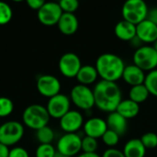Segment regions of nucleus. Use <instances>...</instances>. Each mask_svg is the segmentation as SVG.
<instances>
[{
    "mask_svg": "<svg viewBox=\"0 0 157 157\" xmlns=\"http://www.w3.org/2000/svg\"><path fill=\"white\" fill-rule=\"evenodd\" d=\"M50 119L51 117L47 111L46 107L39 104L29 105L24 109L22 114L23 124L35 131L48 126Z\"/></svg>",
    "mask_w": 157,
    "mask_h": 157,
    "instance_id": "7ed1b4c3",
    "label": "nucleus"
},
{
    "mask_svg": "<svg viewBox=\"0 0 157 157\" xmlns=\"http://www.w3.org/2000/svg\"><path fill=\"white\" fill-rule=\"evenodd\" d=\"M83 127L86 136H89L97 140L101 138L108 130L106 121L101 118H90L84 123Z\"/></svg>",
    "mask_w": 157,
    "mask_h": 157,
    "instance_id": "2eb2a0df",
    "label": "nucleus"
},
{
    "mask_svg": "<svg viewBox=\"0 0 157 157\" xmlns=\"http://www.w3.org/2000/svg\"><path fill=\"white\" fill-rule=\"evenodd\" d=\"M148 10L149 8L144 1L128 0L121 8V14L124 20L136 26L146 19Z\"/></svg>",
    "mask_w": 157,
    "mask_h": 157,
    "instance_id": "20e7f679",
    "label": "nucleus"
},
{
    "mask_svg": "<svg viewBox=\"0 0 157 157\" xmlns=\"http://www.w3.org/2000/svg\"><path fill=\"white\" fill-rule=\"evenodd\" d=\"M54 157H71V156H66V155H60L58 152L56 153V155H55V156Z\"/></svg>",
    "mask_w": 157,
    "mask_h": 157,
    "instance_id": "58836bf2",
    "label": "nucleus"
},
{
    "mask_svg": "<svg viewBox=\"0 0 157 157\" xmlns=\"http://www.w3.org/2000/svg\"><path fill=\"white\" fill-rule=\"evenodd\" d=\"M70 100L78 109L89 110L95 106L93 89L89 88L87 86L78 84L72 88L70 93Z\"/></svg>",
    "mask_w": 157,
    "mask_h": 157,
    "instance_id": "0eeeda50",
    "label": "nucleus"
},
{
    "mask_svg": "<svg viewBox=\"0 0 157 157\" xmlns=\"http://www.w3.org/2000/svg\"><path fill=\"white\" fill-rule=\"evenodd\" d=\"M37 14L39 21L42 25L50 27L58 24L63 15V11L59 6V3L45 2L40 9L37 11Z\"/></svg>",
    "mask_w": 157,
    "mask_h": 157,
    "instance_id": "1a4fd4ad",
    "label": "nucleus"
},
{
    "mask_svg": "<svg viewBox=\"0 0 157 157\" xmlns=\"http://www.w3.org/2000/svg\"><path fill=\"white\" fill-rule=\"evenodd\" d=\"M8 157H29V155L23 147H14L10 149Z\"/></svg>",
    "mask_w": 157,
    "mask_h": 157,
    "instance_id": "473e14b6",
    "label": "nucleus"
},
{
    "mask_svg": "<svg viewBox=\"0 0 157 157\" xmlns=\"http://www.w3.org/2000/svg\"><path fill=\"white\" fill-rule=\"evenodd\" d=\"M24 135V126L17 121H9L0 125V144L6 146L17 144Z\"/></svg>",
    "mask_w": 157,
    "mask_h": 157,
    "instance_id": "423d86ee",
    "label": "nucleus"
},
{
    "mask_svg": "<svg viewBox=\"0 0 157 157\" xmlns=\"http://www.w3.org/2000/svg\"><path fill=\"white\" fill-rule=\"evenodd\" d=\"M106 122L108 125V129L115 132L120 136L123 135L128 129V120L123 118L117 111L109 113Z\"/></svg>",
    "mask_w": 157,
    "mask_h": 157,
    "instance_id": "a211bd4d",
    "label": "nucleus"
},
{
    "mask_svg": "<svg viewBox=\"0 0 157 157\" xmlns=\"http://www.w3.org/2000/svg\"><path fill=\"white\" fill-rule=\"evenodd\" d=\"M71 106L70 98L64 94H58L49 98L46 109L51 118L60 120L69 110Z\"/></svg>",
    "mask_w": 157,
    "mask_h": 157,
    "instance_id": "9b49d317",
    "label": "nucleus"
},
{
    "mask_svg": "<svg viewBox=\"0 0 157 157\" xmlns=\"http://www.w3.org/2000/svg\"><path fill=\"white\" fill-rule=\"evenodd\" d=\"M136 37L143 43H154L157 40V26L144 19L136 25Z\"/></svg>",
    "mask_w": 157,
    "mask_h": 157,
    "instance_id": "4468645a",
    "label": "nucleus"
},
{
    "mask_svg": "<svg viewBox=\"0 0 157 157\" xmlns=\"http://www.w3.org/2000/svg\"><path fill=\"white\" fill-rule=\"evenodd\" d=\"M36 137L40 144H52L54 140V132L51 127L45 126L36 131Z\"/></svg>",
    "mask_w": 157,
    "mask_h": 157,
    "instance_id": "b1692460",
    "label": "nucleus"
},
{
    "mask_svg": "<svg viewBox=\"0 0 157 157\" xmlns=\"http://www.w3.org/2000/svg\"><path fill=\"white\" fill-rule=\"evenodd\" d=\"M144 85L150 95L157 98V69L149 72V74L146 75Z\"/></svg>",
    "mask_w": 157,
    "mask_h": 157,
    "instance_id": "393cba45",
    "label": "nucleus"
},
{
    "mask_svg": "<svg viewBox=\"0 0 157 157\" xmlns=\"http://www.w3.org/2000/svg\"><path fill=\"white\" fill-rule=\"evenodd\" d=\"M84 126L83 115L77 110H69L60 119V127L66 133H75Z\"/></svg>",
    "mask_w": 157,
    "mask_h": 157,
    "instance_id": "ddd939ff",
    "label": "nucleus"
},
{
    "mask_svg": "<svg viewBox=\"0 0 157 157\" xmlns=\"http://www.w3.org/2000/svg\"><path fill=\"white\" fill-rule=\"evenodd\" d=\"M76 157H101L99 156L97 153H93V154H86V153H83L79 155H77Z\"/></svg>",
    "mask_w": 157,
    "mask_h": 157,
    "instance_id": "4c0bfd02",
    "label": "nucleus"
},
{
    "mask_svg": "<svg viewBox=\"0 0 157 157\" xmlns=\"http://www.w3.org/2000/svg\"><path fill=\"white\" fill-rule=\"evenodd\" d=\"M9 152H10V149L8 148V146L3 144H0V157H8Z\"/></svg>",
    "mask_w": 157,
    "mask_h": 157,
    "instance_id": "e433bc0d",
    "label": "nucleus"
},
{
    "mask_svg": "<svg viewBox=\"0 0 157 157\" xmlns=\"http://www.w3.org/2000/svg\"><path fill=\"white\" fill-rule=\"evenodd\" d=\"M125 66L123 60L120 56L110 52L99 55L95 65L101 80L115 83L122 77Z\"/></svg>",
    "mask_w": 157,
    "mask_h": 157,
    "instance_id": "f03ea898",
    "label": "nucleus"
},
{
    "mask_svg": "<svg viewBox=\"0 0 157 157\" xmlns=\"http://www.w3.org/2000/svg\"><path fill=\"white\" fill-rule=\"evenodd\" d=\"M145 77L146 75L144 74V71L140 69L135 64H130L125 66L121 78L128 85L132 86H135L144 84Z\"/></svg>",
    "mask_w": 157,
    "mask_h": 157,
    "instance_id": "dca6fc26",
    "label": "nucleus"
},
{
    "mask_svg": "<svg viewBox=\"0 0 157 157\" xmlns=\"http://www.w3.org/2000/svg\"><path fill=\"white\" fill-rule=\"evenodd\" d=\"M98 147V140L89 136H85L82 138V151L86 154H93L96 153Z\"/></svg>",
    "mask_w": 157,
    "mask_h": 157,
    "instance_id": "cd10ccee",
    "label": "nucleus"
},
{
    "mask_svg": "<svg viewBox=\"0 0 157 157\" xmlns=\"http://www.w3.org/2000/svg\"><path fill=\"white\" fill-rule=\"evenodd\" d=\"M153 44H154V45H153V47L155 49V51L157 52V40L155 41V42H154V43H153Z\"/></svg>",
    "mask_w": 157,
    "mask_h": 157,
    "instance_id": "ea45409f",
    "label": "nucleus"
},
{
    "mask_svg": "<svg viewBox=\"0 0 157 157\" xmlns=\"http://www.w3.org/2000/svg\"><path fill=\"white\" fill-rule=\"evenodd\" d=\"M58 3L63 13L74 14L79 7V2L77 0H61Z\"/></svg>",
    "mask_w": 157,
    "mask_h": 157,
    "instance_id": "2f4dec72",
    "label": "nucleus"
},
{
    "mask_svg": "<svg viewBox=\"0 0 157 157\" xmlns=\"http://www.w3.org/2000/svg\"><path fill=\"white\" fill-rule=\"evenodd\" d=\"M26 3L29 6V7L31 8L32 10L39 11L40 7L44 5L45 1L44 0H27Z\"/></svg>",
    "mask_w": 157,
    "mask_h": 157,
    "instance_id": "f704fd0d",
    "label": "nucleus"
},
{
    "mask_svg": "<svg viewBox=\"0 0 157 157\" xmlns=\"http://www.w3.org/2000/svg\"><path fill=\"white\" fill-rule=\"evenodd\" d=\"M140 140L146 149H155L157 147V134L155 132H146Z\"/></svg>",
    "mask_w": 157,
    "mask_h": 157,
    "instance_id": "7c9ffc66",
    "label": "nucleus"
},
{
    "mask_svg": "<svg viewBox=\"0 0 157 157\" xmlns=\"http://www.w3.org/2000/svg\"><path fill=\"white\" fill-rule=\"evenodd\" d=\"M14 110L13 101L6 97H0V118L8 117Z\"/></svg>",
    "mask_w": 157,
    "mask_h": 157,
    "instance_id": "bb28decb",
    "label": "nucleus"
},
{
    "mask_svg": "<svg viewBox=\"0 0 157 157\" xmlns=\"http://www.w3.org/2000/svg\"><path fill=\"white\" fill-rule=\"evenodd\" d=\"M101 157H125V155L121 150H118L116 148H109L103 153Z\"/></svg>",
    "mask_w": 157,
    "mask_h": 157,
    "instance_id": "72a5a7b5",
    "label": "nucleus"
},
{
    "mask_svg": "<svg viewBox=\"0 0 157 157\" xmlns=\"http://www.w3.org/2000/svg\"><path fill=\"white\" fill-rule=\"evenodd\" d=\"M58 67L60 73L63 76L67 78H74L76 77L79 70L81 69L82 63L77 54L74 52H66L61 56Z\"/></svg>",
    "mask_w": 157,
    "mask_h": 157,
    "instance_id": "9d476101",
    "label": "nucleus"
},
{
    "mask_svg": "<svg viewBox=\"0 0 157 157\" xmlns=\"http://www.w3.org/2000/svg\"><path fill=\"white\" fill-rule=\"evenodd\" d=\"M114 31L117 38L124 41H131L136 37V26L124 19L116 24Z\"/></svg>",
    "mask_w": 157,
    "mask_h": 157,
    "instance_id": "6ab92c4d",
    "label": "nucleus"
},
{
    "mask_svg": "<svg viewBox=\"0 0 157 157\" xmlns=\"http://www.w3.org/2000/svg\"><path fill=\"white\" fill-rule=\"evenodd\" d=\"M133 64L143 71H153L157 67V52L153 46L143 45L133 54Z\"/></svg>",
    "mask_w": 157,
    "mask_h": 157,
    "instance_id": "39448f33",
    "label": "nucleus"
},
{
    "mask_svg": "<svg viewBox=\"0 0 157 157\" xmlns=\"http://www.w3.org/2000/svg\"><path fill=\"white\" fill-rule=\"evenodd\" d=\"M129 96H130L131 100L136 102L137 104H140V103L144 102L148 98V97L150 96V93L147 87L145 86V85L143 84V85L132 86L129 92Z\"/></svg>",
    "mask_w": 157,
    "mask_h": 157,
    "instance_id": "5701e85b",
    "label": "nucleus"
},
{
    "mask_svg": "<svg viewBox=\"0 0 157 157\" xmlns=\"http://www.w3.org/2000/svg\"><path fill=\"white\" fill-rule=\"evenodd\" d=\"M120 135L118 133H116L115 132L111 131V130H107V132L103 134V136L101 137L102 139V142L109 146L110 148H113L114 146H116L118 144H119V141H120Z\"/></svg>",
    "mask_w": 157,
    "mask_h": 157,
    "instance_id": "c85d7f7f",
    "label": "nucleus"
},
{
    "mask_svg": "<svg viewBox=\"0 0 157 157\" xmlns=\"http://www.w3.org/2000/svg\"><path fill=\"white\" fill-rule=\"evenodd\" d=\"M98 77V74L96 67L93 65L86 64V65H82L75 78L77 79L80 85L88 86L89 85L95 83Z\"/></svg>",
    "mask_w": 157,
    "mask_h": 157,
    "instance_id": "aec40b11",
    "label": "nucleus"
},
{
    "mask_svg": "<svg viewBox=\"0 0 157 157\" xmlns=\"http://www.w3.org/2000/svg\"><path fill=\"white\" fill-rule=\"evenodd\" d=\"M122 152L125 157H144L146 154V148L140 139L135 138L131 139L125 144Z\"/></svg>",
    "mask_w": 157,
    "mask_h": 157,
    "instance_id": "4be33fe9",
    "label": "nucleus"
},
{
    "mask_svg": "<svg viewBox=\"0 0 157 157\" xmlns=\"http://www.w3.org/2000/svg\"><path fill=\"white\" fill-rule=\"evenodd\" d=\"M59 30L64 35H73L75 34L79 27L78 18L75 14L63 13L58 24Z\"/></svg>",
    "mask_w": 157,
    "mask_h": 157,
    "instance_id": "f3484780",
    "label": "nucleus"
},
{
    "mask_svg": "<svg viewBox=\"0 0 157 157\" xmlns=\"http://www.w3.org/2000/svg\"><path fill=\"white\" fill-rule=\"evenodd\" d=\"M116 111L126 120H130L135 118L139 114L140 106L139 104L131 100L130 98L124 99L121 100V102L119 104V106L116 109Z\"/></svg>",
    "mask_w": 157,
    "mask_h": 157,
    "instance_id": "412c9836",
    "label": "nucleus"
},
{
    "mask_svg": "<svg viewBox=\"0 0 157 157\" xmlns=\"http://www.w3.org/2000/svg\"><path fill=\"white\" fill-rule=\"evenodd\" d=\"M56 150L52 144H40L37 149L35 155L36 157H54Z\"/></svg>",
    "mask_w": 157,
    "mask_h": 157,
    "instance_id": "c756f323",
    "label": "nucleus"
},
{
    "mask_svg": "<svg viewBox=\"0 0 157 157\" xmlns=\"http://www.w3.org/2000/svg\"><path fill=\"white\" fill-rule=\"evenodd\" d=\"M146 19H148L149 21L157 26V7H153L148 10Z\"/></svg>",
    "mask_w": 157,
    "mask_h": 157,
    "instance_id": "c9c22d12",
    "label": "nucleus"
},
{
    "mask_svg": "<svg viewBox=\"0 0 157 157\" xmlns=\"http://www.w3.org/2000/svg\"><path fill=\"white\" fill-rule=\"evenodd\" d=\"M13 17L12 7L6 2L0 1V26L6 25Z\"/></svg>",
    "mask_w": 157,
    "mask_h": 157,
    "instance_id": "a878e982",
    "label": "nucleus"
},
{
    "mask_svg": "<svg viewBox=\"0 0 157 157\" xmlns=\"http://www.w3.org/2000/svg\"><path fill=\"white\" fill-rule=\"evenodd\" d=\"M82 150V138L76 133H65L57 142V152L62 155L75 156Z\"/></svg>",
    "mask_w": 157,
    "mask_h": 157,
    "instance_id": "6e6552de",
    "label": "nucleus"
},
{
    "mask_svg": "<svg viewBox=\"0 0 157 157\" xmlns=\"http://www.w3.org/2000/svg\"><path fill=\"white\" fill-rule=\"evenodd\" d=\"M38 92L45 98H51L61 91V82L59 79L52 75H42L38 77L36 82Z\"/></svg>",
    "mask_w": 157,
    "mask_h": 157,
    "instance_id": "f8f14e48",
    "label": "nucleus"
},
{
    "mask_svg": "<svg viewBox=\"0 0 157 157\" xmlns=\"http://www.w3.org/2000/svg\"><path fill=\"white\" fill-rule=\"evenodd\" d=\"M95 106L101 111L111 113L116 111L121 102V90L115 82L100 80L93 89Z\"/></svg>",
    "mask_w": 157,
    "mask_h": 157,
    "instance_id": "f257e3e1",
    "label": "nucleus"
}]
</instances>
